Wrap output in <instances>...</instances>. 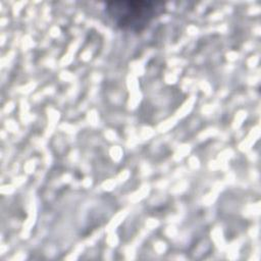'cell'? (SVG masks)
I'll use <instances>...</instances> for the list:
<instances>
[{
	"label": "cell",
	"instance_id": "6da1fadb",
	"mask_svg": "<svg viewBox=\"0 0 261 261\" xmlns=\"http://www.w3.org/2000/svg\"><path fill=\"white\" fill-rule=\"evenodd\" d=\"M165 10V4L155 1H111L105 5V14L119 30L141 33Z\"/></svg>",
	"mask_w": 261,
	"mask_h": 261
}]
</instances>
